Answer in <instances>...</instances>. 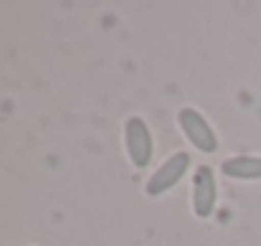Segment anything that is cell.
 I'll return each mask as SVG.
<instances>
[{
  "instance_id": "6da1fadb",
  "label": "cell",
  "mask_w": 261,
  "mask_h": 246,
  "mask_svg": "<svg viewBox=\"0 0 261 246\" xmlns=\"http://www.w3.org/2000/svg\"><path fill=\"white\" fill-rule=\"evenodd\" d=\"M177 125H180V132L185 135V140L195 150H200L205 155H211V153L218 150V137H216L211 122L195 107H182L177 112Z\"/></svg>"
},
{
  "instance_id": "7a4b0ae2",
  "label": "cell",
  "mask_w": 261,
  "mask_h": 246,
  "mask_svg": "<svg viewBox=\"0 0 261 246\" xmlns=\"http://www.w3.org/2000/svg\"><path fill=\"white\" fill-rule=\"evenodd\" d=\"M124 150H127L129 163L135 165L137 170L147 167L150 160H152V153H155L152 132H150L147 122L142 117H137V114L124 122Z\"/></svg>"
},
{
  "instance_id": "3957f363",
  "label": "cell",
  "mask_w": 261,
  "mask_h": 246,
  "mask_svg": "<svg viewBox=\"0 0 261 246\" xmlns=\"http://www.w3.org/2000/svg\"><path fill=\"white\" fill-rule=\"evenodd\" d=\"M188 167H190V155H188V153L177 150V153H173V155H168V160L147 178V183H145V193L158 198V195L173 190L175 185L182 180V175L188 173Z\"/></svg>"
},
{
  "instance_id": "277c9868",
  "label": "cell",
  "mask_w": 261,
  "mask_h": 246,
  "mask_svg": "<svg viewBox=\"0 0 261 246\" xmlns=\"http://www.w3.org/2000/svg\"><path fill=\"white\" fill-rule=\"evenodd\" d=\"M218 201V183L211 165H198L193 175V213L198 218H211Z\"/></svg>"
},
{
  "instance_id": "5b68a950",
  "label": "cell",
  "mask_w": 261,
  "mask_h": 246,
  "mask_svg": "<svg viewBox=\"0 0 261 246\" xmlns=\"http://www.w3.org/2000/svg\"><path fill=\"white\" fill-rule=\"evenodd\" d=\"M221 173L233 180H261V158L259 155H236L221 165Z\"/></svg>"
}]
</instances>
